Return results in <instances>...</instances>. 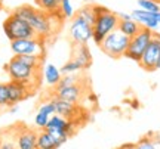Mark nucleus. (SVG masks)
Returning a JSON list of instances; mask_svg holds the SVG:
<instances>
[{"label":"nucleus","instance_id":"obj_30","mask_svg":"<svg viewBox=\"0 0 160 149\" xmlns=\"http://www.w3.org/2000/svg\"><path fill=\"white\" fill-rule=\"evenodd\" d=\"M119 15V19H131L132 15H128V13H117Z\"/></svg>","mask_w":160,"mask_h":149},{"label":"nucleus","instance_id":"obj_14","mask_svg":"<svg viewBox=\"0 0 160 149\" xmlns=\"http://www.w3.org/2000/svg\"><path fill=\"white\" fill-rule=\"evenodd\" d=\"M71 59H74L79 63L82 69H88L92 65V55L88 44L83 43H73V53H71Z\"/></svg>","mask_w":160,"mask_h":149},{"label":"nucleus","instance_id":"obj_27","mask_svg":"<svg viewBox=\"0 0 160 149\" xmlns=\"http://www.w3.org/2000/svg\"><path fill=\"white\" fill-rule=\"evenodd\" d=\"M49 120H51V115L43 114V112L39 111L37 115H36V118H34V124H36V127H39V128H46Z\"/></svg>","mask_w":160,"mask_h":149},{"label":"nucleus","instance_id":"obj_3","mask_svg":"<svg viewBox=\"0 0 160 149\" xmlns=\"http://www.w3.org/2000/svg\"><path fill=\"white\" fill-rule=\"evenodd\" d=\"M95 7V13H97V19L93 24V35H92V40L95 41V44L99 46L102 40L107 35L117 30L119 27V15L114 12L108 11L107 7L104 6H93Z\"/></svg>","mask_w":160,"mask_h":149},{"label":"nucleus","instance_id":"obj_13","mask_svg":"<svg viewBox=\"0 0 160 149\" xmlns=\"http://www.w3.org/2000/svg\"><path fill=\"white\" fill-rule=\"evenodd\" d=\"M8 93H9V106H13V105L25 100L33 92L30 90L27 84L11 80L8 83Z\"/></svg>","mask_w":160,"mask_h":149},{"label":"nucleus","instance_id":"obj_7","mask_svg":"<svg viewBox=\"0 0 160 149\" xmlns=\"http://www.w3.org/2000/svg\"><path fill=\"white\" fill-rule=\"evenodd\" d=\"M76 128H77V121L67 120V118H64L62 115L59 114L52 115L48 126H46V130L52 133L61 142V145L65 143L71 134H74Z\"/></svg>","mask_w":160,"mask_h":149},{"label":"nucleus","instance_id":"obj_21","mask_svg":"<svg viewBox=\"0 0 160 149\" xmlns=\"http://www.w3.org/2000/svg\"><path fill=\"white\" fill-rule=\"evenodd\" d=\"M73 16H74V9L70 3V0H61V6H59L55 18H58L61 22H64L65 19H71Z\"/></svg>","mask_w":160,"mask_h":149},{"label":"nucleus","instance_id":"obj_10","mask_svg":"<svg viewBox=\"0 0 160 149\" xmlns=\"http://www.w3.org/2000/svg\"><path fill=\"white\" fill-rule=\"evenodd\" d=\"M159 61H160V35L154 33L153 39L150 41V44L147 46L142 58H141V61L138 63H139V67H141L144 71L153 72V71L157 69Z\"/></svg>","mask_w":160,"mask_h":149},{"label":"nucleus","instance_id":"obj_36","mask_svg":"<svg viewBox=\"0 0 160 149\" xmlns=\"http://www.w3.org/2000/svg\"><path fill=\"white\" fill-rule=\"evenodd\" d=\"M159 146H160V142H159Z\"/></svg>","mask_w":160,"mask_h":149},{"label":"nucleus","instance_id":"obj_25","mask_svg":"<svg viewBox=\"0 0 160 149\" xmlns=\"http://www.w3.org/2000/svg\"><path fill=\"white\" fill-rule=\"evenodd\" d=\"M80 71H83V69H82V67L76 62L74 59H70L68 62H65L64 67L61 68L62 74H73V72H80Z\"/></svg>","mask_w":160,"mask_h":149},{"label":"nucleus","instance_id":"obj_4","mask_svg":"<svg viewBox=\"0 0 160 149\" xmlns=\"http://www.w3.org/2000/svg\"><path fill=\"white\" fill-rule=\"evenodd\" d=\"M3 31H5L6 37L9 39V41L37 37L33 27L25 19H22L21 16H18L15 13H12V15L6 18V21L3 22Z\"/></svg>","mask_w":160,"mask_h":149},{"label":"nucleus","instance_id":"obj_26","mask_svg":"<svg viewBox=\"0 0 160 149\" xmlns=\"http://www.w3.org/2000/svg\"><path fill=\"white\" fill-rule=\"evenodd\" d=\"M9 106V93H8V83H0V108Z\"/></svg>","mask_w":160,"mask_h":149},{"label":"nucleus","instance_id":"obj_17","mask_svg":"<svg viewBox=\"0 0 160 149\" xmlns=\"http://www.w3.org/2000/svg\"><path fill=\"white\" fill-rule=\"evenodd\" d=\"M61 146V142L46 128H42V132L37 133V149H57Z\"/></svg>","mask_w":160,"mask_h":149},{"label":"nucleus","instance_id":"obj_15","mask_svg":"<svg viewBox=\"0 0 160 149\" xmlns=\"http://www.w3.org/2000/svg\"><path fill=\"white\" fill-rule=\"evenodd\" d=\"M18 149H37V132L24 127L17 136Z\"/></svg>","mask_w":160,"mask_h":149},{"label":"nucleus","instance_id":"obj_12","mask_svg":"<svg viewBox=\"0 0 160 149\" xmlns=\"http://www.w3.org/2000/svg\"><path fill=\"white\" fill-rule=\"evenodd\" d=\"M52 103L55 106V114L62 115L64 118L71 121H77L79 123V118L82 115V109L77 106V103H71L67 102V100H62V99L58 98H52Z\"/></svg>","mask_w":160,"mask_h":149},{"label":"nucleus","instance_id":"obj_18","mask_svg":"<svg viewBox=\"0 0 160 149\" xmlns=\"http://www.w3.org/2000/svg\"><path fill=\"white\" fill-rule=\"evenodd\" d=\"M117 28H119L125 35H128V37L131 39V37H133L139 30L142 28V25L138 22V21H135L133 18H131V19H120Z\"/></svg>","mask_w":160,"mask_h":149},{"label":"nucleus","instance_id":"obj_20","mask_svg":"<svg viewBox=\"0 0 160 149\" xmlns=\"http://www.w3.org/2000/svg\"><path fill=\"white\" fill-rule=\"evenodd\" d=\"M34 2L39 9H42L43 12L49 13L52 16L57 15L58 9H59V6H61V0H34Z\"/></svg>","mask_w":160,"mask_h":149},{"label":"nucleus","instance_id":"obj_28","mask_svg":"<svg viewBox=\"0 0 160 149\" xmlns=\"http://www.w3.org/2000/svg\"><path fill=\"white\" fill-rule=\"evenodd\" d=\"M156 145H157V143H156L153 139L144 137V139H141L137 145H135V148H138V149H154Z\"/></svg>","mask_w":160,"mask_h":149},{"label":"nucleus","instance_id":"obj_29","mask_svg":"<svg viewBox=\"0 0 160 149\" xmlns=\"http://www.w3.org/2000/svg\"><path fill=\"white\" fill-rule=\"evenodd\" d=\"M39 111L40 112H43V114H48V115H53L55 114V106H53V103L51 102H46V103H42L39 106Z\"/></svg>","mask_w":160,"mask_h":149},{"label":"nucleus","instance_id":"obj_19","mask_svg":"<svg viewBox=\"0 0 160 149\" xmlns=\"http://www.w3.org/2000/svg\"><path fill=\"white\" fill-rule=\"evenodd\" d=\"M61 77H62L61 69H58L57 67L52 65V63H48L45 67V69H43V78H45L46 83L52 87H55L58 83H59Z\"/></svg>","mask_w":160,"mask_h":149},{"label":"nucleus","instance_id":"obj_11","mask_svg":"<svg viewBox=\"0 0 160 149\" xmlns=\"http://www.w3.org/2000/svg\"><path fill=\"white\" fill-rule=\"evenodd\" d=\"M53 96L71 103H79L80 99L83 98V87L80 83L70 84V86H55L53 87Z\"/></svg>","mask_w":160,"mask_h":149},{"label":"nucleus","instance_id":"obj_16","mask_svg":"<svg viewBox=\"0 0 160 149\" xmlns=\"http://www.w3.org/2000/svg\"><path fill=\"white\" fill-rule=\"evenodd\" d=\"M132 18L138 21L142 27L145 28H150L156 31V30L160 27V24L157 22L156 19V12H148V11H144V9H137V11L132 12Z\"/></svg>","mask_w":160,"mask_h":149},{"label":"nucleus","instance_id":"obj_9","mask_svg":"<svg viewBox=\"0 0 160 149\" xmlns=\"http://www.w3.org/2000/svg\"><path fill=\"white\" fill-rule=\"evenodd\" d=\"M92 35H93V27L91 24H88L79 15H74L71 18V22H70V37H71L73 43L88 44L89 40H92Z\"/></svg>","mask_w":160,"mask_h":149},{"label":"nucleus","instance_id":"obj_24","mask_svg":"<svg viewBox=\"0 0 160 149\" xmlns=\"http://www.w3.org/2000/svg\"><path fill=\"white\" fill-rule=\"evenodd\" d=\"M138 6L139 9L148 12H159L160 11V3L157 0H138Z\"/></svg>","mask_w":160,"mask_h":149},{"label":"nucleus","instance_id":"obj_1","mask_svg":"<svg viewBox=\"0 0 160 149\" xmlns=\"http://www.w3.org/2000/svg\"><path fill=\"white\" fill-rule=\"evenodd\" d=\"M15 15L21 16L33 27L36 35L45 41L51 39V35L55 33V21H59L58 18L52 16L49 13L43 12L42 9H36L33 6L24 5L13 11Z\"/></svg>","mask_w":160,"mask_h":149},{"label":"nucleus","instance_id":"obj_8","mask_svg":"<svg viewBox=\"0 0 160 149\" xmlns=\"http://www.w3.org/2000/svg\"><path fill=\"white\" fill-rule=\"evenodd\" d=\"M11 49L15 55H39V56L46 55V47L43 44V40L39 37L13 40L11 41Z\"/></svg>","mask_w":160,"mask_h":149},{"label":"nucleus","instance_id":"obj_31","mask_svg":"<svg viewBox=\"0 0 160 149\" xmlns=\"http://www.w3.org/2000/svg\"><path fill=\"white\" fill-rule=\"evenodd\" d=\"M156 19H157V22L160 24V11H159V12H156Z\"/></svg>","mask_w":160,"mask_h":149},{"label":"nucleus","instance_id":"obj_23","mask_svg":"<svg viewBox=\"0 0 160 149\" xmlns=\"http://www.w3.org/2000/svg\"><path fill=\"white\" fill-rule=\"evenodd\" d=\"M77 15L80 18H83L88 24H91L92 27H93V24H95V19H97V13H95V7L92 5H86L83 6L79 12H77Z\"/></svg>","mask_w":160,"mask_h":149},{"label":"nucleus","instance_id":"obj_35","mask_svg":"<svg viewBox=\"0 0 160 149\" xmlns=\"http://www.w3.org/2000/svg\"><path fill=\"white\" fill-rule=\"evenodd\" d=\"M157 2H159V3H160V0H157Z\"/></svg>","mask_w":160,"mask_h":149},{"label":"nucleus","instance_id":"obj_34","mask_svg":"<svg viewBox=\"0 0 160 149\" xmlns=\"http://www.w3.org/2000/svg\"><path fill=\"white\" fill-rule=\"evenodd\" d=\"M82 2H89V0H82Z\"/></svg>","mask_w":160,"mask_h":149},{"label":"nucleus","instance_id":"obj_32","mask_svg":"<svg viewBox=\"0 0 160 149\" xmlns=\"http://www.w3.org/2000/svg\"><path fill=\"white\" fill-rule=\"evenodd\" d=\"M122 148H135V145H123Z\"/></svg>","mask_w":160,"mask_h":149},{"label":"nucleus","instance_id":"obj_33","mask_svg":"<svg viewBox=\"0 0 160 149\" xmlns=\"http://www.w3.org/2000/svg\"><path fill=\"white\" fill-rule=\"evenodd\" d=\"M157 69H160V61H159V65H157Z\"/></svg>","mask_w":160,"mask_h":149},{"label":"nucleus","instance_id":"obj_2","mask_svg":"<svg viewBox=\"0 0 160 149\" xmlns=\"http://www.w3.org/2000/svg\"><path fill=\"white\" fill-rule=\"evenodd\" d=\"M5 71L8 72L11 80L27 84L33 93L39 87L40 78L43 77V71L42 69H36L33 67H30L27 63H24L22 61H19L17 56H13L9 62L6 63Z\"/></svg>","mask_w":160,"mask_h":149},{"label":"nucleus","instance_id":"obj_5","mask_svg":"<svg viewBox=\"0 0 160 149\" xmlns=\"http://www.w3.org/2000/svg\"><path fill=\"white\" fill-rule=\"evenodd\" d=\"M129 37L125 35L119 28L111 31L105 39L102 40V43L99 44L101 50L107 55V56L113 58V59H119V58L125 56L126 50H128V44H129Z\"/></svg>","mask_w":160,"mask_h":149},{"label":"nucleus","instance_id":"obj_6","mask_svg":"<svg viewBox=\"0 0 160 149\" xmlns=\"http://www.w3.org/2000/svg\"><path fill=\"white\" fill-rule=\"evenodd\" d=\"M153 35H154L153 30L142 27L133 37H131L129 44H128V50L125 53V58L131 59L133 62H139L145 49H147V46L150 44V41L153 39Z\"/></svg>","mask_w":160,"mask_h":149},{"label":"nucleus","instance_id":"obj_22","mask_svg":"<svg viewBox=\"0 0 160 149\" xmlns=\"http://www.w3.org/2000/svg\"><path fill=\"white\" fill-rule=\"evenodd\" d=\"M15 56L19 61H22L24 63H27V65H30V67H33L36 69H42V67H43L45 56H39V55H15Z\"/></svg>","mask_w":160,"mask_h":149}]
</instances>
